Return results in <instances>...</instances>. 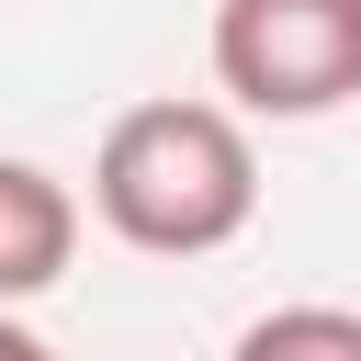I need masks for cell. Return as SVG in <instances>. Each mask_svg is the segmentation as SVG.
<instances>
[{"mask_svg": "<svg viewBox=\"0 0 361 361\" xmlns=\"http://www.w3.org/2000/svg\"><path fill=\"white\" fill-rule=\"evenodd\" d=\"M214 90L271 124L361 102V0H214Z\"/></svg>", "mask_w": 361, "mask_h": 361, "instance_id": "obj_2", "label": "cell"}, {"mask_svg": "<svg viewBox=\"0 0 361 361\" xmlns=\"http://www.w3.org/2000/svg\"><path fill=\"white\" fill-rule=\"evenodd\" d=\"M0 361H56V350H45V338H34V327H23L11 305H0Z\"/></svg>", "mask_w": 361, "mask_h": 361, "instance_id": "obj_5", "label": "cell"}, {"mask_svg": "<svg viewBox=\"0 0 361 361\" xmlns=\"http://www.w3.org/2000/svg\"><path fill=\"white\" fill-rule=\"evenodd\" d=\"M68 259H79V203H68V180L34 169V158H0V305L56 293Z\"/></svg>", "mask_w": 361, "mask_h": 361, "instance_id": "obj_3", "label": "cell"}, {"mask_svg": "<svg viewBox=\"0 0 361 361\" xmlns=\"http://www.w3.org/2000/svg\"><path fill=\"white\" fill-rule=\"evenodd\" d=\"M237 361H361V316L350 305H271L237 338Z\"/></svg>", "mask_w": 361, "mask_h": 361, "instance_id": "obj_4", "label": "cell"}, {"mask_svg": "<svg viewBox=\"0 0 361 361\" xmlns=\"http://www.w3.org/2000/svg\"><path fill=\"white\" fill-rule=\"evenodd\" d=\"M90 214L147 259H214L259 214V158L226 102H135L90 158Z\"/></svg>", "mask_w": 361, "mask_h": 361, "instance_id": "obj_1", "label": "cell"}]
</instances>
